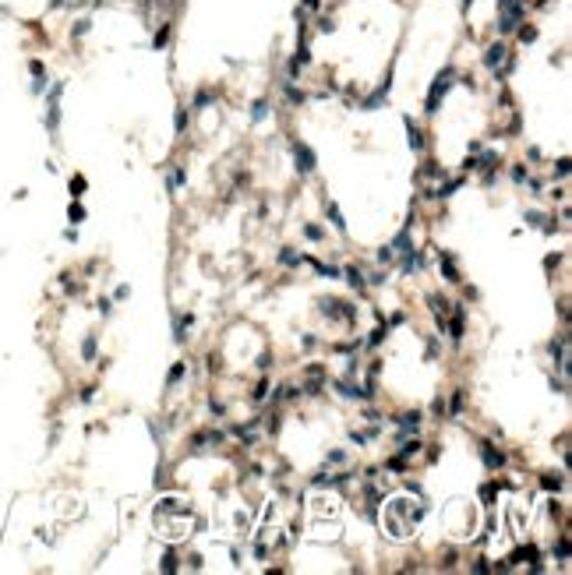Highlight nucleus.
I'll return each instance as SVG.
<instances>
[{"instance_id":"obj_7","label":"nucleus","mask_w":572,"mask_h":575,"mask_svg":"<svg viewBox=\"0 0 572 575\" xmlns=\"http://www.w3.org/2000/svg\"><path fill=\"white\" fill-rule=\"evenodd\" d=\"M399 427H403V431H417V427H421V413H406Z\"/></svg>"},{"instance_id":"obj_11","label":"nucleus","mask_w":572,"mask_h":575,"mask_svg":"<svg viewBox=\"0 0 572 575\" xmlns=\"http://www.w3.org/2000/svg\"><path fill=\"white\" fill-rule=\"evenodd\" d=\"M378 261L389 265V261H392V247H382V251H378Z\"/></svg>"},{"instance_id":"obj_3","label":"nucleus","mask_w":572,"mask_h":575,"mask_svg":"<svg viewBox=\"0 0 572 575\" xmlns=\"http://www.w3.org/2000/svg\"><path fill=\"white\" fill-rule=\"evenodd\" d=\"M438 265H441V272H445L449 283H459V268H456V261H452L445 251H438Z\"/></svg>"},{"instance_id":"obj_8","label":"nucleus","mask_w":572,"mask_h":575,"mask_svg":"<svg viewBox=\"0 0 572 575\" xmlns=\"http://www.w3.org/2000/svg\"><path fill=\"white\" fill-rule=\"evenodd\" d=\"M325 209H329V216H332V222H336V229H346V222H343V216H339L336 205H325Z\"/></svg>"},{"instance_id":"obj_4","label":"nucleus","mask_w":572,"mask_h":575,"mask_svg":"<svg viewBox=\"0 0 572 575\" xmlns=\"http://www.w3.org/2000/svg\"><path fill=\"white\" fill-rule=\"evenodd\" d=\"M297 170H300V173H311V170H314V155H311V148H304V145H297Z\"/></svg>"},{"instance_id":"obj_5","label":"nucleus","mask_w":572,"mask_h":575,"mask_svg":"<svg viewBox=\"0 0 572 575\" xmlns=\"http://www.w3.org/2000/svg\"><path fill=\"white\" fill-rule=\"evenodd\" d=\"M449 307H452L449 300H438V296H431V311H434V318H438L441 325H445V318H449Z\"/></svg>"},{"instance_id":"obj_9","label":"nucleus","mask_w":572,"mask_h":575,"mask_svg":"<svg viewBox=\"0 0 572 575\" xmlns=\"http://www.w3.org/2000/svg\"><path fill=\"white\" fill-rule=\"evenodd\" d=\"M346 276H350V286H357V289H364V276H360L357 268H350V272H346Z\"/></svg>"},{"instance_id":"obj_6","label":"nucleus","mask_w":572,"mask_h":575,"mask_svg":"<svg viewBox=\"0 0 572 575\" xmlns=\"http://www.w3.org/2000/svg\"><path fill=\"white\" fill-rule=\"evenodd\" d=\"M484 462L495 469V466H501V462H505V455H501V452H495L491 445H484Z\"/></svg>"},{"instance_id":"obj_1","label":"nucleus","mask_w":572,"mask_h":575,"mask_svg":"<svg viewBox=\"0 0 572 575\" xmlns=\"http://www.w3.org/2000/svg\"><path fill=\"white\" fill-rule=\"evenodd\" d=\"M421 515H424V508H421L417 501H410V498H392V501L385 504V512H382V526H385V533H389L392 540H406V536H414Z\"/></svg>"},{"instance_id":"obj_10","label":"nucleus","mask_w":572,"mask_h":575,"mask_svg":"<svg viewBox=\"0 0 572 575\" xmlns=\"http://www.w3.org/2000/svg\"><path fill=\"white\" fill-rule=\"evenodd\" d=\"M410 145H414V148H421V145H424V142H421V131H417L414 124H410Z\"/></svg>"},{"instance_id":"obj_2","label":"nucleus","mask_w":572,"mask_h":575,"mask_svg":"<svg viewBox=\"0 0 572 575\" xmlns=\"http://www.w3.org/2000/svg\"><path fill=\"white\" fill-rule=\"evenodd\" d=\"M187 519H191V508H187V501H180V498H163V501L155 504V529L163 536H170V540H177V536L187 533Z\"/></svg>"}]
</instances>
